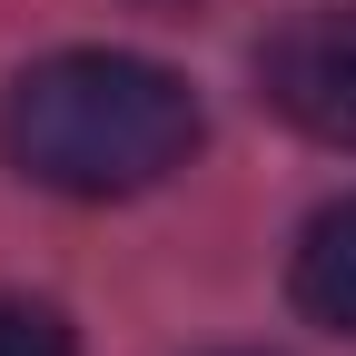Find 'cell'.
<instances>
[{
	"mask_svg": "<svg viewBox=\"0 0 356 356\" xmlns=\"http://www.w3.org/2000/svg\"><path fill=\"white\" fill-rule=\"evenodd\" d=\"M0 356H79V346H70V327H60V307L0 297Z\"/></svg>",
	"mask_w": 356,
	"mask_h": 356,
	"instance_id": "obj_4",
	"label": "cell"
},
{
	"mask_svg": "<svg viewBox=\"0 0 356 356\" xmlns=\"http://www.w3.org/2000/svg\"><path fill=\"white\" fill-rule=\"evenodd\" d=\"M0 149L50 198H139L198 149V89L139 50H50L0 99Z\"/></svg>",
	"mask_w": 356,
	"mask_h": 356,
	"instance_id": "obj_1",
	"label": "cell"
},
{
	"mask_svg": "<svg viewBox=\"0 0 356 356\" xmlns=\"http://www.w3.org/2000/svg\"><path fill=\"white\" fill-rule=\"evenodd\" d=\"M257 99L277 109L297 139L356 149V0H317L287 10L257 40Z\"/></svg>",
	"mask_w": 356,
	"mask_h": 356,
	"instance_id": "obj_2",
	"label": "cell"
},
{
	"mask_svg": "<svg viewBox=\"0 0 356 356\" xmlns=\"http://www.w3.org/2000/svg\"><path fill=\"white\" fill-rule=\"evenodd\" d=\"M287 287H297V307H307L317 327L356 337V198H337V208H317V218H307Z\"/></svg>",
	"mask_w": 356,
	"mask_h": 356,
	"instance_id": "obj_3",
	"label": "cell"
}]
</instances>
